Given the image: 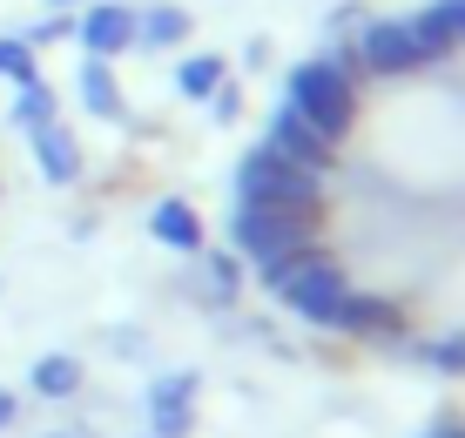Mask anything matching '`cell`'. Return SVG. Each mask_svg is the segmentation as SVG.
<instances>
[{"mask_svg":"<svg viewBox=\"0 0 465 438\" xmlns=\"http://www.w3.org/2000/svg\"><path fill=\"white\" fill-rule=\"evenodd\" d=\"M263 284L277 290L283 311H297L303 324H317V331H331V324H338V304H344V290H351V277L338 270V256L317 250V243H303V250L263 264Z\"/></svg>","mask_w":465,"mask_h":438,"instance_id":"1","label":"cell"},{"mask_svg":"<svg viewBox=\"0 0 465 438\" xmlns=\"http://www.w3.org/2000/svg\"><path fill=\"white\" fill-rule=\"evenodd\" d=\"M351 68H358L351 55H324V61H297L291 68V108L324 142H344L358 128V81H351Z\"/></svg>","mask_w":465,"mask_h":438,"instance_id":"2","label":"cell"},{"mask_svg":"<svg viewBox=\"0 0 465 438\" xmlns=\"http://www.w3.org/2000/svg\"><path fill=\"white\" fill-rule=\"evenodd\" d=\"M236 203H256V209H317L324 216V175L297 169L291 155H277L270 142L236 162Z\"/></svg>","mask_w":465,"mask_h":438,"instance_id":"3","label":"cell"},{"mask_svg":"<svg viewBox=\"0 0 465 438\" xmlns=\"http://www.w3.org/2000/svg\"><path fill=\"white\" fill-rule=\"evenodd\" d=\"M230 236H236V250L263 270V264H277V256L303 250V243H317V209H256V203H236Z\"/></svg>","mask_w":465,"mask_h":438,"instance_id":"4","label":"cell"},{"mask_svg":"<svg viewBox=\"0 0 465 438\" xmlns=\"http://www.w3.org/2000/svg\"><path fill=\"white\" fill-rule=\"evenodd\" d=\"M351 61H358L364 75H384V81L425 68V55H419V41H411L405 21H371V27L358 35V47H351Z\"/></svg>","mask_w":465,"mask_h":438,"instance_id":"5","label":"cell"},{"mask_svg":"<svg viewBox=\"0 0 465 438\" xmlns=\"http://www.w3.org/2000/svg\"><path fill=\"white\" fill-rule=\"evenodd\" d=\"M263 142H270L277 155H291L297 169H311V175H331V169H338V142H324V135H317V128L303 122L291 102L270 115V135H263Z\"/></svg>","mask_w":465,"mask_h":438,"instance_id":"6","label":"cell"},{"mask_svg":"<svg viewBox=\"0 0 465 438\" xmlns=\"http://www.w3.org/2000/svg\"><path fill=\"white\" fill-rule=\"evenodd\" d=\"M331 331L364 337V344H391V337H405V311H398L391 297H378V290H344L338 324H331Z\"/></svg>","mask_w":465,"mask_h":438,"instance_id":"7","label":"cell"},{"mask_svg":"<svg viewBox=\"0 0 465 438\" xmlns=\"http://www.w3.org/2000/svg\"><path fill=\"white\" fill-rule=\"evenodd\" d=\"M74 41H82L94 61H115V55L135 47V14H128L122 0H94L82 21H74Z\"/></svg>","mask_w":465,"mask_h":438,"instance_id":"8","label":"cell"},{"mask_svg":"<svg viewBox=\"0 0 465 438\" xmlns=\"http://www.w3.org/2000/svg\"><path fill=\"white\" fill-rule=\"evenodd\" d=\"M27 142H35L41 183H61V189H68L74 175H82V142H74L61 122H41V128H27Z\"/></svg>","mask_w":465,"mask_h":438,"instance_id":"9","label":"cell"},{"mask_svg":"<svg viewBox=\"0 0 465 438\" xmlns=\"http://www.w3.org/2000/svg\"><path fill=\"white\" fill-rule=\"evenodd\" d=\"M189 398H196V378L189 371H175L149 392V418H155V438H183L189 432Z\"/></svg>","mask_w":465,"mask_h":438,"instance_id":"10","label":"cell"},{"mask_svg":"<svg viewBox=\"0 0 465 438\" xmlns=\"http://www.w3.org/2000/svg\"><path fill=\"white\" fill-rule=\"evenodd\" d=\"M149 236H163L169 250H203V216L183 196H163L149 209Z\"/></svg>","mask_w":465,"mask_h":438,"instance_id":"11","label":"cell"},{"mask_svg":"<svg viewBox=\"0 0 465 438\" xmlns=\"http://www.w3.org/2000/svg\"><path fill=\"white\" fill-rule=\"evenodd\" d=\"M82 102L94 108V115L102 122H122L128 115V102H122V88H115V68H108V61H82Z\"/></svg>","mask_w":465,"mask_h":438,"instance_id":"12","label":"cell"},{"mask_svg":"<svg viewBox=\"0 0 465 438\" xmlns=\"http://www.w3.org/2000/svg\"><path fill=\"white\" fill-rule=\"evenodd\" d=\"M175 41H189V14H183V7H149V14H135V47H175Z\"/></svg>","mask_w":465,"mask_h":438,"instance_id":"13","label":"cell"},{"mask_svg":"<svg viewBox=\"0 0 465 438\" xmlns=\"http://www.w3.org/2000/svg\"><path fill=\"white\" fill-rule=\"evenodd\" d=\"M35 392L41 398H74V392H82V358H68V351L35 358Z\"/></svg>","mask_w":465,"mask_h":438,"instance_id":"14","label":"cell"},{"mask_svg":"<svg viewBox=\"0 0 465 438\" xmlns=\"http://www.w3.org/2000/svg\"><path fill=\"white\" fill-rule=\"evenodd\" d=\"M175 88H183L189 102H210L223 88V55H189L183 68H175Z\"/></svg>","mask_w":465,"mask_h":438,"instance_id":"15","label":"cell"},{"mask_svg":"<svg viewBox=\"0 0 465 438\" xmlns=\"http://www.w3.org/2000/svg\"><path fill=\"white\" fill-rule=\"evenodd\" d=\"M41 122H54V88H47V81H27V88L14 95V128H41Z\"/></svg>","mask_w":465,"mask_h":438,"instance_id":"16","label":"cell"},{"mask_svg":"<svg viewBox=\"0 0 465 438\" xmlns=\"http://www.w3.org/2000/svg\"><path fill=\"white\" fill-rule=\"evenodd\" d=\"M0 81H14V88L41 81V68H35V47H27L21 35H0Z\"/></svg>","mask_w":465,"mask_h":438,"instance_id":"17","label":"cell"},{"mask_svg":"<svg viewBox=\"0 0 465 438\" xmlns=\"http://www.w3.org/2000/svg\"><path fill=\"white\" fill-rule=\"evenodd\" d=\"M425 14L439 21V35L452 47H465V0H439V7H425Z\"/></svg>","mask_w":465,"mask_h":438,"instance_id":"18","label":"cell"},{"mask_svg":"<svg viewBox=\"0 0 465 438\" xmlns=\"http://www.w3.org/2000/svg\"><path fill=\"white\" fill-rule=\"evenodd\" d=\"M68 35H74V21H68V14H47V21H41V27H27L21 41H27V47H47V41H68Z\"/></svg>","mask_w":465,"mask_h":438,"instance_id":"19","label":"cell"},{"mask_svg":"<svg viewBox=\"0 0 465 438\" xmlns=\"http://www.w3.org/2000/svg\"><path fill=\"white\" fill-rule=\"evenodd\" d=\"M431 364H439V371H465V337H452V344H431Z\"/></svg>","mask_w":465,"mask_h":438,"instance_id":"20","label":"cell"},{"mask_svg":"<svg viewBox=\"0 0 465 438\" xmlns=\"http://www.w3.org/2000/svg\"><path fill=\"white\" fill-rule=\"evenodd\" d=\"M210 102H216V115H223V122H236V88H216Z\"/></svg>","mask_w":465,"mask_h":438,"instance_id":"21","label":"cell"},{"mask_svg":"<svg viewBox=\"0 0 465 438\" xmlns=\"http://www.w3.org/2000/svg\"><path fill=\"white\" fill-rule=\"evenodd\" d=\"M210 277H216L223 290H230V284H236V264H230V256H210Z\"/></svg>","mask_w":465,"mask_h":438,"instance_id":"22","label":"cell"},{"mask_svg":"<svg viewBox=\"0 0 465 438\" xmlns=\"http://www.w3.org/2000/svg\"><path fill=\"white\" fill-rule=\"evenodd\" d=\"M14 412H21V398H14V392H0V432L14 425Z\"/></svg>","mask_w":465,"mask_h":438,"instance_id":"23","label":"cell"},{"mask_svg":"<svg viewBox=\"0 0 465 438\" xmlns=\"http://www.w3.org/2000/svg\"><path fill=\"white\" fill-rule=\"evenodd\" d=\"M425 438H465V425H439V432H425Z\"/></svg>","mask_w":465,"mask_h":438,"instance_id":"24","label":"cell"},{"mask_svg":"<svg viewBox=\"0 0 465 438\" xmlns=\"http://www.w3.org/2000/svg\"><path fill=\"white\" fill-rule=\"evenodd\" d=\"M47 438H88V432H47Z\"/></svg>","mask_w":465,"mask_h":438,"instance_id":"25","label":"cell"},{"mask_svg":"<svg viewBox=\"0 0 465 438\" xmlns=\"http://www.w3.org/2000/svg\"><path fill=\"white\" fill-rule=\"evenodd\" d=\"M54 7H74V0H54Z\"/></svg>","mask_w":465,"mask_h":438,"instance_id":"26","label":"cell"}]
</instances>
